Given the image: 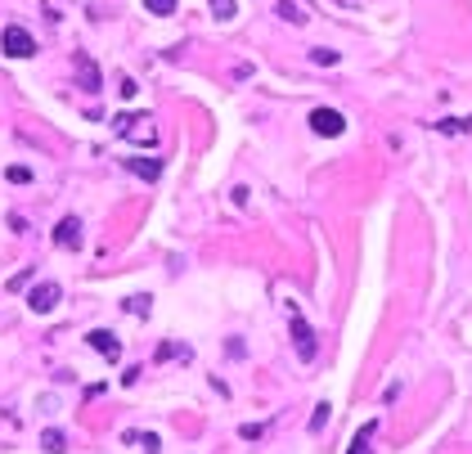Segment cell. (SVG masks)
I'll list each match as a JSON object with an SVG mask.
<instances>
[{
	"label": "cell",
	"mask_w": 472,
	"mask_h": 454,
	"mask_svg": "<svg viewBox=\"0 0 472 454\" xmlns=\"http://www.w3.org/2000/svg\"><path fill=\"white\" fill-rule=\"evenodd\" d=\"M59 301H63V288H59V283H36V288L27 292V306H32L36 315H50Z\"/></svg>",
	"instance_id": "obj_4"
},
{
	"label": "cell",
	"mask_w": 472,
	"mask_h": 454,
	"mask_svg": "<svg viewBox=\"0 0 472 454\" xmlns=\"http://www.w3.org/2000/svg\"><path fill=\"white\" fill-rule=\"evenodd\" d=\"M207 5H212V14L221 18V23H230V18L239 14V5H234V0H207Z\"/></svg>",
	"instance_id": "obj_13"
},
{
	"label": "cell",
	"mask_w": 472,
	"mask_h": 454,
	"mask_svg": "<svg viewBox=\"0 0 472 454\" xmlns=\"http://www.w3.org/2000/svg\"><path fill=\"white\" fill-rule=\"evenodd\" d=\"M275 14L283 23H306V14H301V5H292V0H275Z\"/></svg>",
	"instance_id": "obj_11"
},
{
	"label": "cell",
	"mask_w": 472,
	"mask_h": 454,
	"mask_svg": "<svg viewBox=\"0 0 472 454\" xmlns=\"http://www.w3.org/2000/svg\"><path fill=\"white\" fill-rule=\"evenodd\" d=\"M185 346H171V342H162V346H158V360H185Z\"/></svg>",
	"instance_id": "obj_15"
},
{
	"label": "cell",
	"mask_w": 472,
	"mask_h": 454,
	"mask_svg": "<svg viewBox=\"0 0 472 454\" xmlns=\"http://www.w3.org/2000/svg\"><path fill=\"white\" fill-rule=\"evenodd\" d=\"M126 310H135V315H149V297H130Z\"/></svg>",
	"instance_id": "obj_19"
},
{
	"label": "cell",
	"mask_w": 472,
	"mask_h": 454,
	"mask_svg": "<svg viewBox=\"0 0 472 454\" xmlns=\"http://www.w3.org/2000/svg\"><path fill=\"white\" fill-rule=\"evenodd\" d=\"M54 248H68V252L81 248V216H63L54 225Z\"/></svg>",
	"instance_id": "obj_5"
},
{
	"label": "cell",
	"mask_w": 472,
	"mask_h": 454,
	"mask_svg": "<svg viewBox=\"0 0 472 454\" xmlns=\"http://www.w3.org/2000/svg\"><path fill=\"white\" fill-rule=\"evenodd\" d=\"M90 346H94V351H99V355H103V360H117V355H121V346H117V337H112V333H108V328H94V333H90Z\"/></svg>",
	"instance_id": "obj_7"
},
{
	"label": "cell",
	"mask_w": 472,
	"mask_h": 454,
	"mask_svg": "<svg viewBox=\"0 0 472 454\" xmlns=\"http://www.w3.org/2000/svg\"><path fill=\"white\" fill-rule=\"evenodd\" d=\"M144 9L158 14V18H167V14H176V0H144Z\"/></svg>",
	"instance_id": "obj_14"
},
{
	"label": "cell",
	"mask_w": 472,
	"mask_h": 454,
	"mask_svg": "<svg viewBox=\"0 0 472 454\" xmlns=\"http://www.w3.org/2000/svg\"><path fill=\"white\" fill-rule=\"evenodd\" d=\"M378 432V419H369V423H360V432H355V446L346 450V454H373L369 450V437Z\"/></svg>",
	"instance_id": "obj_10"
},
{
	"label": "cell",
	"mask_w": 472,
	"mask_h": 454,
	"mask_svg": "<svg viewBox=\"0 0 472 454\" xmlns=\"http://www.w3.org/2000/svg\"><path fill=\"white\" fill-rule=\"evenodd\" d=\"M0 50H5L9 59H32V54H36V41H32V32H27V27L9 23L5 36H0Z\"/></svg>",
	"instance_id": "obj_2"
},
{
	"label": "cell",
	"mask_w": 472,
	"mask_h": 454,
	"mask_svg": "<svg viewBox=\"0 0 472 454\" xmlns=\"http://www.w3.org/2000/svg\"><path fill=\"white\" fill-rule=\"evenodd\" d=\"M437 131H446V135H464V131H468V121H455V117H441V121H437Z\"/></svg>",
	"instance_id": "obj_16"
},
{
	"label": "cell",
	"mask_w": 472,
	"mask_h": 454,
	"mask_svg": "<svg viewBox=\"0 0 472 454\" xmlns=\"http://www.w3.org/2000/svg\"><path fill=\"white\" fill-rule=\"evenodd\" d=\"M328 423V405H315V419H310V432H319Z\"/></svg>",
	"instance_id": "obj_18"
},
{
	"label": "cell",
	"mask_w": 472,
	"mask_h": 454,
	"mask_svg": "<svg viewBox=\"0 0 472 454\" xmlns=\"http://www.w3.org/2000/svg\"><path fill=\"white\" fill-rule=\"evenodd\" d=\"M41 446L50 450V454H63V450H68V437H63V432H54V428H50V432H45V437H41Z\"/></svg>",
	"instance_id": "obj_12"
},
{
	"label": "cell",
	"mask_w": 472,
	"mask_h": 454,
	"mask_svg": "<svg viewBox=\"0 0 472 454\" xmlns=\"http://www.w3.org/2000/svg\"><path fill=\"white\" fill-rule=\"evenodd\" d=\"M126 171H135L140 180H158V176H162V162H158V158H126Z\"/></svg>",
	"instance_id": "obj_8"
},
{
	"label": "cell",
	"mask_w": 472,
	"mask_h": 454,
	"mask_svg": "<svg viewBox=\"0 0 472 454\" xmlns=\"http://www.w3.org/2000/svg\"><path fill=\"white\" fill-rule=\"evenodd\" d=\"M468 126H472V121H468Z\"/></svg>",
	"instance_id": "obj_23"
},
{
	"label": "cell",
	"mask_w": 472,
	"mask_h": 454,
	"mask_svg": "<svg viewBox=\"0 0 472 454\" xmlns=\"http://www.w3.org/2000/svg\"><path fill=\"white\" fill-rule=\"evenodd\" d=\"M27 279H32V270H23V274H14V279H9V292H18V288H23V283Z\"/></svg>",
	"instance_id": "obj_20"
},
{
	"label": "cell",
	"mask_w": 472,
	"mask_h": 454,
	"mask_svg": "<svg viewBox=\"0 0 472 454\" xmlns=\"http://www.w3.org/2000/svg\"><path fill=\"white\" fill-rule=\"evenodd\" d=\"M5 176H9V180H14V185H27V180H32V171H27L23 162H14V167H9Z\"/></svg>",
	"instance_id": "obj_17"
},
{
	"label": "cell",
	"mask_w": 472,
	"mask_h": 454,
	"mask_svg": "<svg viewBox=\"0 0 472 454\" xmlns=\"http://www.w3.org/2000/svg\"><path fill=\"white\" fill-rule=\"evenodd\" d=\"M140 441H144V450H149V454H158V450H162V441H158L153 432H149V437H140Z\"/></svg>",
	"instance_id": "obj_21"
},
{
	"label": "cell",
	"mask_w": 472,
	"mask_h": 454,
	"mask_svg": "<svg viewBox=\"0 0 472 454\" xmlns=\"http://www.w3.org/2000/svg\"><path fill=\"white\" fill-rule=\"evenodd\" d=\"M310 63H319V68H337V63H342V50H333V45H315V50H310Z\"/></svg>",
	"instance_id": "obj_9"
},
{
	"label": "cell",
	"mask_w": 472,
	"mask_h": 454,
	"mask_svg": "<svg viewBox=\"0 0 472 454\" xmlns=\"http://www.w3.org/2000/svg\"><path fill=\"white\" fill-rule=\"evenodd\" d=\"M292 342H297V355L301 360H315V333H310V324L292 310Z\"/></svg>",
	"instance_id": "obj_6"
},
{
	"label": "cell",
	"mask_w": 472,
	"mask_h": 454,
	"mask_svg": "<svg viewBox=\"0 0 472 454\" xmlns=\"http://www.w3.org/2000/svg\"><path fill=\"white\" fill-rule=\"evenodd\" d=\"M333 5H360V0H333Z\"/></svg>",
	"instance_id": "obj_22"
},
{
	"label": "cell",
	"mask_w": 472,
	"mask_h": 454,
	"mask_svg": "<svg viewBox=\"0 0 472 454\" xmlns=\"http://www.w3.org/2000/svg\"><path fill=\"white\" fill-rule=\"evenodd\" d=\"M310 131L315 135H324V140H337L346 131V112H337V108H328V103H319V108H310Z\"/></svg>",
	"instance_id": "obj_1"
},
{
	"label": "cell",
	"mask_w": 472,
	"mask_h": 454,
	"mask_svg": "<svg viewBox=\"0 0 472 454\" xmlns=\"http://www.w3.org/2000/svg\"><path fill=\"white\" fill-rule=\"evenodd\" d=\"M72 68H77V86L81 90H94V94H99V86H103V72H99V63H94L90 59V54H72Z\"/></svg>",
	"instance_id": "obj_3"
}]
</instances>
